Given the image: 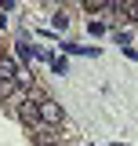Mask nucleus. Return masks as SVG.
<instances>
[{
	"label": "nucleus",
	"mask_w": 138,
	"mask_h": 146,
	"mask_svg": "<svg viewBox=\"0 0 138 146\" xmlns=\"http://www.w3.org/2000/svg\"><path fill=\"white\" fill-rule=\"evenodd\" d=\"M124 15H127V22H138V0L127 4V11H124Z\"/></svg>",
	"instance_id": "6"
},
{
	"label": "nucleus",
	"mask_w": 138,
	"mask_h": 146,
	"mask_svg": "<svg viewBox=\"0 0 138 146\" xmlns=\"http://www.w3.org/2000/svg\"><path fill=\"white\" fill-rule=\"evenodd\" d=\"M105 7H109V0H84V11H91V15H98Z\"/></svg>",
	"instance_id": "5"
},
{
	"label": "nucleus",
	"mask_w": 138,
	"mask_h": 146,
	"mask_svg": "<svg viewBox=\"0 0 138 146\" xmlns=\"http://www.w3.org/2000/svg\"><path fill=\"white\" fill-rule=\"evenodd\" d=\"M36 106H40V124L55 128V124H62V121H66V113H62V106H58L55 99H47V95H44V99H40Z\"/></svg>",
	"instance_id": "1"
},
{
	"label": "nucleus",
	"mask_w": 138,
	"mask_h": 146,
	"mask_svg": "<svg viewBox=\"0 0 138 146\" xmlns=\"http://www.w3.org/2000/svg\"><path fill=\"white\" fill-rule=\"evenodd\" d=\"M0 73H4V77H15V80H22V77H26V73L18 70V62L11 58V55H0Z\"/></svg>",
	"instance_id": "3"
},
{
	"label": "nucleus",
	"mask_w": 138,
	"mask_h": 146,
	"mask_svg": "<svg viewBox=\"0 0 138 146\" xmlns=\"http://www.w3.org/2000/svg\"><path fill=\"white\" fill-rule=\"evenodd\" d=\"M131 0H109V7H127Z\"/></svg>",
	"instance_id": "7"
},
{
	"label": "nucleus",
	"mask_w": 138,
	"mask_h": 146,
	"mask_svg": "<svg viewBox=\"0 0 138 146\" xmlns=\"http://www.w3.org/2000/svg\"><path fill=\"white\" fill-rule=\"evenodd\" d=\"M51 146H58V143H51Z\"/></svg>",
	"instance_id": "8"
},
{
	"label": "nucleus",
	"mask_w": 138,
	"mask_h": 146,
	"mask_svg": "<svg viewBox=\"0 0 138 146\" xmlns=\"http://www.w3.org/2000/svg\"><path fill=\"white\" fill-rule=\"evenodd\" d=\"M18 121H22L26 128L40 124V106L33 102V95H29V102H22V106H18Z\"/></svg>",
	"instance_id": "2"
},
{
	"label": "nucleus",
	"mask_w": 138,
	"mask_h": 146,
	"mask_svg": "<svg viewBox=\"0 0 138 146\" xmlns=\"http://www.w3.org/2000/svg\"><path fill=\"white\" fill-rule=\"evenodd\" d=\"M15 91H18V80H15V77H4V73H0V102H4L7 95H15Z\"/></svg>",
	"instance_id": "4"
}]
</instances>
